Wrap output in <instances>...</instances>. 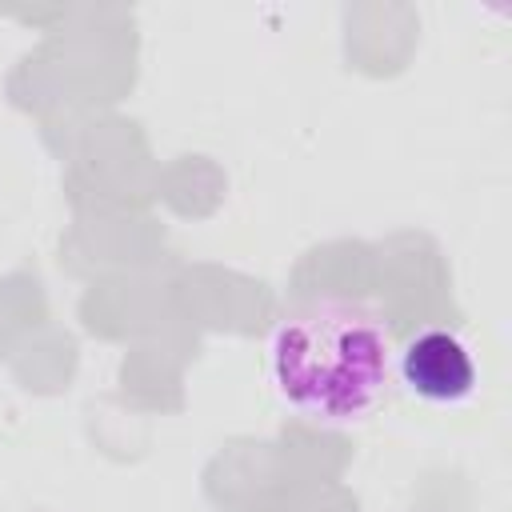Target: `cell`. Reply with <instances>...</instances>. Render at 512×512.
<instances>
[{"mask_svg":"<svg viewBox=\"0 0 512 512\" xmlns=\"http://www.w3.org/2000/svg\"><path fill=\"white\" fill-rule=\"evenodd\" d=\"M392 372L400 376L408 396H416L424 404H436V408H456V404L472 400L476 384H480L472 348L448 328L416 332L396 352Z\"/></svg>","mask_w":512,"mask_h":512,"instance_id":"7a4b0ae2","label":"cell"},{"mask_svg":"<svg viewBox=\"0 0 512 512\" xmlns=\"http://www.w3.org/2000/svg\"><path fill=\"white\" fill-rule=\"evenodd\" d=\"M392 340L376 312L348 300H312L268 336L276 396L312 424L348 428L376 412L392 384Z\"/></svg>","mask_w":512,"mask_h":512,"instance_id":"6da1fadb","label":"cell"}]
</instances>
